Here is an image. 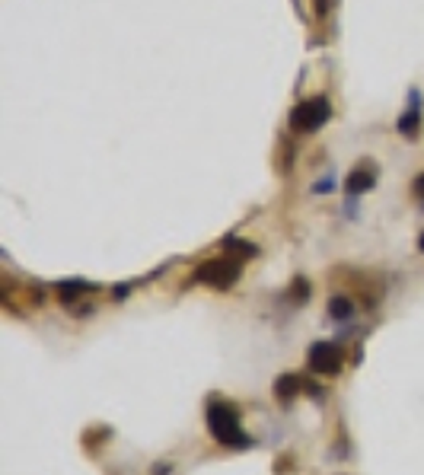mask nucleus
I'll list each match as a JSON object with an SVG mask.
<instances>
[{"label": "nucleus", "instance_id": "obj_2", "mask_svg": "<svg viewBox=\"0 0 424 475\" xmlns=\"http://www.w3.org/2000/svg\"><path fill=\"white\" fill-rule=\"evenodd\" d=\"M328 115H332V105H328L326 96H310V99H300L290 109V128L297 135H312V131H320L326 125Z\"/></svg>", "mask_w": 424, "mask_h": 475}, {"label": "nucleus", "instance_id": "obj_5", "mask_svg": "<svg viewBox=\"0 0 424 475\" xmlns=\"http://www.w3.org/2000/svg\"><path fill=\"white\" fill-rule=\"evenodd\" d=\"M306 389V380L304 377H297V373H284V377H278L274 380V399L278 402H284V405H290L294 402L300 393Z\"/></svg>", "mask_w": 424, "mask_h": 475}, {"label": "nucleus", "instance_id": "obj_6", "mask_svg": "<svg viewBox=\"0 0 424 475\" xmlns=\"http://www.w3.org/2000/svg\"><path fill=\"white\" fill-rule=\"evenodd\" d=\"M418 125H421V93H418V90H412V103H408L405 115L399 119V131L405 137H415Z\"/></svg>", "mask_w": 424, "mask_h": 475}, {"label": "nucleus", "instance_id": "obj_7", "mask_svg": "<svg viewBox=\"0 0 424 475\" xmlns=\"http://www.w3.org/2000/svg\"><path fill=\"white\" fill-rule=\"evenodd\" d=\"M374 185H376V173H374V167H370V163H360V167L348 175V191H351V195L370 191Z\"/></svg>", "mask_w": 424, "mask_h": 475}, {"label": "nucleus", "instance_id": "obj_4", "mask_svg": "<svg viewBox=\"0 0 424 475\" xmlns=\"http://www.w3.org/2000/svg\"><path fill=\"white\" fill-rule=\"evenodd\" d=\"M344 364V351L332 341H316L310 348V370L320 377H335Z\"/></svg>", "mask_w": 424, "mask_h": 475}, {"label": "nucleus", "instance_id": "obj_12", "mask_svg": "<svg viewBox=\"0 0 424 475\" xmlns=\"http://www.w3.org/2000/svg\"><path fill=\"white\" fill-rule=\"evenodd\" d=\"M412 195H415V199H418V201H421V205H424V173L418 175L415 183H412Z\"/></svg>", "mask_w": 424, "mask_h": 475}, {"label": "nucleus", "instance_id": "obj_8", "mask_svg": "<svg viewBox=\"0 0 424 475\" xmlns=\"http://www.w3.org/2000/svg\"><path fill=\"white\" fill-rule=\"evenodd\" d=\"M89 291H96V287L87 284V281H58L55 284V293L61 303H73L81 293H89Z\"/></svg>", "mask_w": 424, "mask_h": 475}, {"label": "nucleus", "instance_id": "obj_1", "mask_svg": "<svg viewBox=\"0 0 424 475\" xmlns=\"http://www.w3.org/2000/svg\"><path fill=\"white\" fill-rule=\"evenodd\" d=\"M204 418H208V431L220 447H230V450H246L252 447V437L243 431L240 409L233 402H220V399H211L208 409H204Z\"/></svg>", "mask_w": 424, "mask_h": 475}, {"label": "nucleus", "instance_id": "obj_3", "mask_svg": "<svg viewBox=\"0 0 424 475\" xmlns=\"http://www.w3.org/2000/svg\"><path fill=\"white\" fill-rule=\"evenodd\" d=\"M243 275V265L240 259H230V255H220V259H211L204 261L198 269V275H195V281H201V284L214 287V291H230L236 281H240Z\"/></svg>", "mask_w": 424, "mask_h": 475}, {"label": "nucleus", "instance_id": "obj_13", "mask_svg": "<svg viewBox=\"0 0 424 475\" xmlns=\"http://www.w3.org/2000/svg\"><path fill=\"white\" fill-rule=\"evenodd\" d=\"M326 10H328V0H316V13L326 16Z\"/></svg>", "mask_w": 424, "mask_h": 475}, {"label": "nucleus", "instance_id": "obj_11", "mask_svg": "<svg viewBox=\"0 0 424 475\" xmlns=\"http://www.w3.org/2000/svg\"><path fill=\"white\" fill-rule=\"evenodd\" d=\"M290 300L294 303L310 300V284H306V277H297L294 281V287H290Z\"/></svg>", "mask_w": 424, "mask_h": 475}, {"label": "nucleus", "instance_id": "obj_14", "mask_svg": "<svg viewBox=\"0 0 424 475\" xmlns=\"http://www.w3.org/2000/svg\"><path fill=\"white\" fill-rule=\"evenodd\" d=\"M418 245H421V249H424V233H421V239H418Z\"/></svg>", "mask_w": 424, "mask_h": 475}, {"label": "nucleus", "instance_id": "obj_10", "mask_svg": "<svg viewBox=\"0 0 424 475\" xmlns=\"http://www.w3.org/2000/svg\"><path fill=\"white\" fill-rule=\"evenodd\" d=\"M227 249H233V253H240L243 259H252V255H258V245H249L243 243V239H224Z\"/></svg>", "mask_w": 424, "mask_h": 475}, {"label": "nucleus", "instance_id": "obj_9", "mask_svg": "<svg viewBox=\"0 0 424 475\" xmlns=\"http://www.w3.org/2000/svg\"><path fill=\"white\" fill-rule=\"evenodd\" d=\"M328 316L338 319V323H348V319L354 316V300H348V297H332V300H328Z\"/></svg>", "mask_w": 424, "mask_h": 475}]
</instances>
